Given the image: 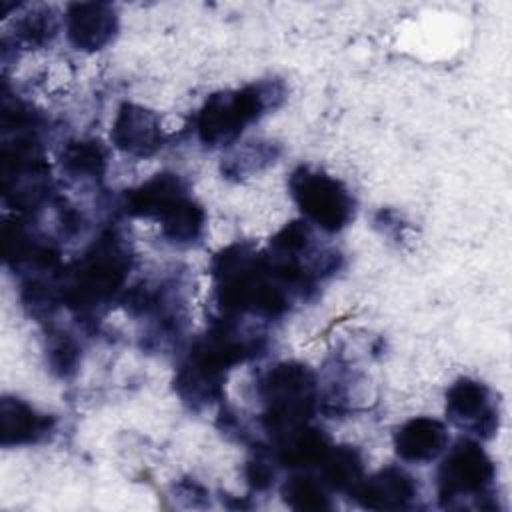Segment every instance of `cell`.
<instances>
[{
	"mask_svg": "<svg viewBox=\"0 0 512 512\" xmlns=\"http://www.w3.org/2000/svg\"><path fill=\"white\" fill-rule=\"evenodd\" d=\"M60 164L72 178L98 180L106 170L108 152L98 140H74L62 150Z\"/></svg>",
	"mask_w": 512,
	"mask_h": 512,
	"instance_id": "e0dca14e",
	"label": "cell"
},
{
	"mask_svg": "<svg viewBox=\"0 0 512 512\" xmlns=\"http://www.w3.org/2000/svg\"><path fill=\"white\" fill-rule=\"evenodd\" d=\"M264 406L262 426L272 440H278L308 424L318 402L314 372L302 362H278L256 382Z\"/></svg>",
	"mask_w": 512,
	"mask_h": 512,
	"instance_id": "5b68a950",
	"label": "cell"
},
{
	"mask_svg": "<svg viewBox=\"0 0 512 512\" xmlns=\"http://www.w3.org/2000/svg\"><path fill=\"white\" fill-rule=\"evenodd\" d=\"M450 436L446 426L428 416H416L406 420L394 432L396 456L404 462L424 464L436 460L448 448Z\"/></svg>",
	"mask_w": 512,
	"mask_h": 512,
	"instance_id": "4fadbf2b",
	"label": "cell"
},
{
	"mask_svg": "<svg viewBox=\"0 0 512 512\" xmlns=\"http://www.w3.org/2000/svg\"><path fill=\"white\" fill-rule=\"evenodd\" d=\"M284 98L286 86L278 78L258 80L238 90L216 92L206 98L196 114V136L206 148L230 146L248 124L278 108Z\"/></svg>",
	"mask_w": 512,
	"mask_h": 512,
	"instance_id": "277c9868",
	"label": "cell"
},
{
	"mask_svg": "<svg viewBox=\"0 0 512 512\" xmlns=\"http://www.w3.org/2000/svg\"><path fill=\"white\" fill-rule=\"evenodd\" d=\"M446 452V450H444ZM496 466L474 438H458L436 472L438 502L442 508H466L468 500L482 508L480 498L492 496Z\"/></svg>",
	"mask_w": 512,
	"mask_h": 512,
	"instance_id": "8992f818",
	"label": "cell"
},
{
	"mask_svg": "<svg viewBox=\"0 0 512 512\" xmlns=\"http://www.w3.org/2000/svg\"><path fill=\"white\" fill-rule=\"evenodd\" d=\"M78 360H80V346L70 334L58 332V334L50 336L48 364L54 374H58L60 378L72 376L76 372Z\"/></svg>",
	"mask_w": 512,
	"mask_h": 512,
	"instance_id": "ffe728a7",
	"label": "cell"
},
{
	"mask_svg": "<svg viewBox=\"0 0 512 512\" xmlns=\"http://www.w3.org/2000/svg\"><path fill=\"white\" fill-rule=\"evenodd\" d=\"M112 144L130 156L146 158L156 154L164 144V130L160 116L140 104L124 102L112 122Z\"/></svg>",
	"mask_w": 512,
	"mask_h": 512,
	"instance_id": "9c48e42d",
	"label": "cell"
},
{
	"mask_svg": "<svg viewBox=\"0 0 512 512\" xmlns=\"http://www.w3.org/2000/svg\"><path fill=\"white\" fill-rule=\"evenodd\" d=\"M320 480L334 492H348L364 478L360 452L354 446H330L320 462Z\"/></svg>",
	"mask_w": 512,
	"mask_h": 512,
	"instance_id": "2e32d148",
	"label": "cell"
},
{
	"mask_svg": "<svg viewBox=\"0 0 512 512\" xmlns=\"http://www.w3.org/2000/svg\"><path fill=\"white\" fill-rule=\"evenodd\" d=\"M274 456L268 452L258 450L248 462H246V480L254 490H266L272 486L276 470H274Z\"/></svg>",
	"mask_w": 512,
	"mask_h": 512,
	"instance_id": "7402d4cb",
	"label": "cell"
},
{
	"mask_svg": "<svg viewBox=\"0 0 512 512\" xmlns=\"http://www.w3.org/2000/svg\"><path fill=\"white\" fill-rule=\"evenodd\" d=\"M282 500L294 510H330L328 486L310 474H292L280 488Z\"/></svg>",
	"mask_w": 512,
	"mask_h": 512,
	"instance_id": "ac0fdd59",
	"label": "cell"
},
{
	"mask_svg": "<svg viewBox=\"0 0 512 512\" xmlns=\"http://www.w3.org/2000/svg\"><path fill=\"white\" fill-rule=\"evenodd\" d=\"M262 348L260 336L240 330L236 320L220 318L192 344L182 362L174 380L178 396L196 410L220 400L226 372L258 356Z\"/></svg>",
	"mask_w": 512,
	"mask_h": 512,
	"instance_id": "7a4b0ae2",
	"label": "cell"
},
{
	"mask_svg": "<svg viewBox=\"0 0 512 512\" xmlns=\"http://www.w3.org/2000/svg\"><path fill=\"white\" fill-rule=\"evenodd\" d=\"M350 496L366 510H402L410 508L418 498L414 476L398 466H386L370 476H364Z\"/></svg>",
	"mask_w": 512,
	"mask_h": 512,
	"instance_id": "8fae6325",
	"label": "cell"
},
{
	"mask_svg": "<svg viewBox=\"0 0 512 512\" xmlns=\"http://www.w3.org/2000/svg\"><path fill=\"white\" fill-rule=\"evenodd\" d=\"M128 272V246L118 234L106 232L62 272L60 298L78 318H92L120 294Z\"/></svg>",
	"mask_w": 512,
	"mask_h": 512,
	"instance_id": "3957f363",
	"label": "cell"
},
{
	"mask_svg": "<svg viewBox=\"0 0 512 512\" xmlns=\"http://www.w3.org/2000/svg\"><path fill=\"white\" fill-rule=\"evenodd\" d=\"M56 428V420L50 414L38 412L26 400L16 396H2L0 400V444L30 446L46 440Z\"/></svg>",
	"mask_w": 512,
	"mask_h": 512,
	"instance_id": "7c38bea8",
	"label": "cell"
},
{
	"mask_svg": "<svg viewBox=\"0 0 512 512\" xmlns=\"http://www.w3.org/2000/svg\"><path fill=\"white\" fill-rule=\"evenodd\" d=\"M188 194L184 180L174 172H160L132 188L124 196V208L130 216L158 220L174 202Z\"/></svg>",
	"mask_w": 512,
	"mask_h": 512,
	"instance_id": "5bb4252c",
	"label": "cell"
},
{
	"mask_svg": "<svg viewBox=\"0 0 512 512\" xmlns=\"http://www.w3.org/2000/svg\"><path fill=\"white\" fill-rule=\"evenodd\" d=\"M276 148L270 144V142H250L246 148L240 150L238 156H232L226 160V166H222V170L228 174V176H242V174H248V172H254L258 168H262L264 164H270L274 162L276 158Z\"/></svg>",
	"mask_w": 512,
	"mask_h": 512,
	"instance_id": "44dd1931",
	"label": "cell"
},
{
	"mask_svg": "<svg viewBox=\"0 0 512 512\" xmlns=\"http://www.w3.org/2000/svg\"><path fill=\"white\" fill-rule=\"evenodd\" d=\"M162 236L174 246H190L202 238L206 214L202 206L190 196H182L160 218Z\"/></svg>",
	"mask_w": 512,
	"mask_h": 512,
	"instance_id": "9a60e30c",
	"label": "cell"
},
{
	"mask_svg": "<svg viewBox=\"0 0 512 512\" xmlns=\"http://www.w3.org/2000/svg\"><path fill=\"white\" fill-rule=\"evenodd\" d=\"M446 416L472 438L490 440L500 426V404L484 382L458 378L446 390Z\"/></svg>",
	"mask_w": 512,
	"mask_h": 512,
	"instance_id": "ba28073f",
	"label": "cell"
},
{
	"mask_svg": "<svg viewBox=\"0 0 512 512\" xmlns=\"http://www.w3.org/2000/svg\"><path fill=\"white\" fill-rule=\"evenodd\" d=\"M210 272L222 318L238 320V316L254 314L272 320L282 316L292 302V292L272 272L266 254L252 244L236 242L220 250Z\"/></svg>",
	"mask_w": 512,
	"mask_h": 512,
	"instance_id": "6da1fadb",
	"label": "cell"
},
{
	"mask_svg": "<svg viewBox=\"0 0 512 512\" xmlns=\"http://www.w3.org/2000/svg\"><path fill=\"white\" fill-rule=\"evenodd\" d=\"M288 188L306 222L322 232H340L354 220L350 190L322 170L298 166L288 178Z\"/></svg>",
	"mask_w": 512,
	"mask_h": 512,
	"instance_id": "52a82bcc",
	"label": "cell"
},
{
	"mask_svg": "<svg viewBox=\"0 0 512 512\" xmlns=\"http://www.w3.org/2000/svg\"><path fill=\"white\" fill-rule=\"evenodd\" d=\"M64 28L70 44L82 52L106 48L118 32V14L106 2H74L68 4Z\"/></svg>",
	"mask_w": 512,
	"mask_h": 512,
	"instance_id": "30bf717a",
	"label": "cell"
},
{
	"mask_svg": "<svg viewBox=\"0 0 512 512\" xmlns=\"http://www.w3.org/2000/svg\"><path fill=\"white\" fill-rule=\"evenodd\" d=\"M58 32V18L50 6H34L14 20V40L24 48L50 44Z\"/></svg>",
	"mask_w": 512,
	"mask_h": 512,
	"instance_id": "d6986e66",
	"label": "cell"
}]
</instances>
